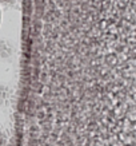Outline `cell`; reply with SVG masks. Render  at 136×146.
<instances>
[{
    "label": "cell",
    "instance_id": "obj_2",
    "mask_svg": "<svg viewBox=\"0 0 136 146\" xmlns=\"http://www.w3.org/2000/svg\"><path fill=\"white\" fill-rule=\"evenodd\" d=\"M0 146H7V137H5L1 126H0Z\"/></svg>",
    "mask_w": 136,
    "mask_h": 146
},
{
    "label": "cell",
    "instance_id": "obj_1",
    "mask_svg": "<svg viewBox=\"0 0 136 146\" xmlns=\"http://www.w3.org/2000/svg\"><path fill=\"white\" fill-rule=\"evenodd\" d=\"M7 98H8L7 91L4 90V87H1V86H0V106H1V105H4L5 101H7Z\"/></svg>",
    "mask_w": 136,
    "mask_h": 146
}]
</instances>
